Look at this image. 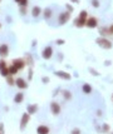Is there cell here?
Returning a JSON list of instances; mask_svg holds the SVG:
<instances>
[{
  "instance_id": "cell-1",
  "label": "cell",
  "mask_w": 113,
  "mask_h": 134,
  "mask_svg": "<svg viewBox=\"0 0 113 134\" xmlns=\"http://www.w3.org/2000/svg\"><path fill=\"white\" fill-rule=\"evenodd\" d=\"M96 43L98 44L100 48H103V49H111L112 48V43L108 39H106V38H98L96 40Z\"/></svg>"
},
{
  "instance_id": "cell-2",
  "label": "cell",
  "mask_w": 113,
  "mask_h": 134,
  "mask_svg": "<svg viewBox=\"0 0 113 134\" xmlns=\"http://www.w3.org/2000/svg\"><path fill=\"white\" fill-rule=\"evenodd\" d=\"M29 120H30V114L29 113H24L21 115V119H20V130H24L25 129V127H27V124L29 123Z\"/></svg>"
},
{
  "instance_id": "cell-3",
  "label": "cell",
  "mask_w": 113,
  "mask_h": 134,
  "mask_svg": "<svg viewBox=\"0 0 113 134\" xmlns=\"http://www.w3.org/2000/svg\"><path fill=\"white\" fill-rule=\"evenodd\" d=\"M52 55H53V48H52V47L48 45V47H45V48L43 49V51H42V57H43L45 60L50 59Z\"/></svg>"
},
{
  "instance_id": "cell-4",
  "label": "cell",
  "mask_w": 113,
  "mask_h": 134,
  "mask_svg": "<svg viewBox=\"0 0 113 134\" xmlns=\"http://www.w3.org/2000/svg\"><path fill=\"white\" fill-rule=\"evenodd\" d=\"M25 64H27V63H25L24 59H14V60H13V64H11V65H14L18 70H21V69H24Z\"/></svg>"
},
{
  "instance_id": "cell-5",
  "label": "cell",
  "mask_w": 113,
  "mask_h": 134,
  "mask_svg": "<svg viewBox=\"0 0 113 134\" xmlns=\"http://www.w3.org/2000/svg\"><path fill=\"white\" fill-rule=\"evenodd\" d=\"M85 25L88 26V28H97V25H98V21H97V19L96 18H93V16H90V18H88L87 20H85Z\"/></svg>"
},
{
  "instance_id": "cell-6",
  "label": "cell",
  "mask_w": 113,
  "mask_h": 134,
  "mask_svg": "<svg viewBox=\"0 0 113 134\" xmlns=\"http://www.w3.org/2000/svg\"><path fill=\"white\" fill-rule=\"evenodd\" d=\"M69 18H71V13H69V12H65V13H62V14L59 15V24H60V25L65 24L67 21L69 20Z\"/></svg>"
},
{
  "instance_id": "cell-7",
  "label": "cell",
  "mask_w": 113,
  "mask_h": 134,
  "mask_svg": "<svg viewBox=\"0 0 113 134\" xmlns=\"http://www.w3.org/2000/svg\"><path fill=\"white\" fill-rule=\"evenodd\" d=\"M50 110L54 115H58L60 113V105L56 102H53V103H50Z\"/></svg>"
},
{
  "instance_id": "cell-8",
  "label": "cell",
  "mask_w": 113,
  "mask_h": 134,
  "mask_svg": "<svg viewBox=\"0 0 113 134\" xmlns=\"http://www.w3.org/2000/svg\"><path fill=\"white\" fill-rule=\"evenodd\" d=\"M58 78H62V79H64V80H69L71 78H72V75L71 74H68L67 72H62V70H58V72H55L54 73Z\"/></svg>"
},
{
  "instance_id": "cell-9",
  "label": "cell",
  "mask_w": 113,
  "mask_h": 134,
  "mask_svg": "<svg viewBox=\"0 0 113 134\" xmlns=\"http://www.w3.org/2000/svg\"><path fill=\"white\" fill-rule=\"evenodd\" d=\"M15 84H16V86H18L19 89H27V88H28L27 82L23 79V78H18V79L15 80Z\"/></svg>"
},
{
  "instance_id": "cell-10",
  "label": "cell",
  "mask_w": 113,
  "mask_h": 134,
  "mask_svg": "<svg viewBox=\"0 0 113 134\" xmlns=\"http://www.w3.org/2000/svg\"><path fill=\"white\" fill-rule=\"evenodd\" d=\"M8 54H9L8 44H1V45H0V57H6Z\"/></svg>"
},
{
  "instance_id": "cell-11",
  "label": "cell",
  "mask_w": 113,
  "mask_h": 134,
  "mask_svg": "<svg viewBox=\"0 0 113 134\" xmlns=\"http://www.w3.org/2000/svg\"><path fill=\"white\" fill-rule=\"evenodd\" d=\"M42 13H43V10H42L40 6H34V8L31 9V15H33V18H38Z\"/></svg>"
},
{
  "instance_id": "cell-12",
  "label": "cell",
  "mask_w": 113,
  "mask_h": 134,
  "mask_svg": "<svg viewBox=\"0 0 113 134\" xmlns=\"http://www.w3.org/2000/svg\"><path fill=\"white\" fill-rule=\"evenodd\" d=\"M23 100H24V94H23L21 92L16 93L15 97H14V103L15 104H20V103H23Z\"/></svg>"
},
{
  "instance_id": "cell-13",
  "label": "cell",
  "mask_w": 113,
  "mask_h": 134,
  "mask_svg": "<svg viewBox=\"0 0 113 134\" xmlns=\"http://www.w3.org/2000/svg\"><path fill=\"white\" fill-rule=\"evenodd\" d=\"M49 128L47 127V125H39L38 128H37V133L38 134H49Z\"/></svg>"
},
{
  "instance_id": "cell-14",
  "label": "cell",
  "mask_w": 113,
  "mask_h": 134,
  "mask_svg": "<svg viewBox=\"0 0 113 134\" xmlns=\"http://www.w3.org/2000/svg\"><path fill=\"white\" fill-rule=\"evenodd\" d=\"M37 111H38V105H37V104H30V105H28L27 113H29V114L31 115V114H35Z\"/></svg>"
},
{
  "instance_id": "cell-15",
  "label": "cell",
  "mask_w": 113,
  "mask_h": 134,
  "mask_svg": "<svg viewBox=\"0 0 113 134\" xmlns=\"http://www.w3.org/2000/svg\"><path fill=\"white\" fill-rule=\"evenodd\" d=\"M74 24H75V26H78V28H82V26L85 25V20H83V19H81V18H77V19L74 20Z\"/></svg>"
},
{
  "instance_id": "cell-16",
  "label": "cell",
  "mask_w": 113,
  "mask_h": 134,
  "mask_svg": "<svg viewBox=\"0 0 113 134\" xmlns=\"http://www.w3.org/2000/svg\"><path fill=\"white\" fill-rule=\"evenodd\" d=\"M82 90H83L84 94H90V92H92V88H90L89 84H84V85L82 86Z\"/></svg>"
},
{
  "instance_id": "cell-17",
  "label": "cell",
  "mask_w": 113,
  "mask_h": 134,
  "mask_svg": "<svg viewBox=\"0 0 113 134\" xmlns=\"http://www.w3.org/2000/svg\"><path fill=\"white\" fill-rule=\"evenodd\" d=\"M43 14H44V18H45V19L52 18V9H50V8H47L45 10H43Z\"/></svg>"
},
{
  "instance_id": "cell-18",
  "label": "cell",
  "mask_w": 113,
  "mask_h": 134,
  "mask_svg": "<svg viewBox=\"0 0 113 134\" xmlns=\"http://www.w3.org/2000/svg\"><path fill=\"white\" fill-rule=\"evenodd\" d=\"M8 70H9V75H14V74H16V73H18V69L15 68L14 65L8 66Z\"/></svg>"
},
{
  "instance_id": "cell-19",
  "label": "cell",
  "mask_w": 113,
  "mask_h": 134,
  "mask_svg": "<svg viewBox=\"0 0 113 134\" xmlns=\"http://www.w3.org/2000/svg\"><path fill=\"white\" fill-rule=\"evenodd\" d=\"M78 18H81V19H83V20H87V19H88V14H87L85 10L81 12V14H79V16H78Z\"/></svg>"
},
{
  "instance_id": "cell-20",
  "label": "cell",
  "mask_w": 113,
  "mask_h": 134,
  "mask_svg": "<svg viewBox=\"0 0 113 134\" xmlns=\"http://www.w3.org/2000/svg\"><path fill=\"white\" fill-rule=\"evenodd\" d=\"M6 82H8V84L9 85H14V83H15V80L11 78V75H9V76H6Z\"/></svg>"
},
{
  "instance_id": "cell-21",
  "label": "cell",
  "mask_w": 113,
  "mask_h": 134,
  "mask_svg": "<svg viewBox=\"0 0 113 134\" xmlns=\"http://www.w3.org/2000/svg\"><path fill=\"white\" fill-rule=\"evenodd\" d=\"M63 94H64V98H65L67 100L72 98V94H71V92H68V90H64V92H63Z\"/></svg>"
},
{
  "instance_id": "cell-22",
  "label": "cell",
  "mask_w": 113,
  "mask_h": 134,
  "mask_svg": "<svg viewBox=\"0 0 113 134\" xmlns=\"http://www.w3.org/2000/svg\"><path fill=\"white\" fill-rule=\"evenodd\" d=\"M107 31H108V29H106V28H102V29L99 30V34H100V35H103V37H104V35H108L109 33L107 34Z\"/></svg>"
},
{
  "instance_id": "cell-23",
  "label": "cell",
  "mask_w": 113,
  "mask_h": 134,
  "mask_svg": "<svg viewBox=\"0 0 113 134\" xmlns=\"http://www.w3.org/2000/svg\"><path fill=\"white\" fill-rule=\"evenodd\" d=\"M0 73H1V75L3 76H9V70H8V68H5V69H3V70H0Z\"/></svg>"
},
{
  "instance_id": "cell-24",
  "label": "cell",
  "mask_w": 113,
  "mask_h": 134,
  "mask_svg": "<svg viewBox=\"0 0 113 134\" xmlns=\"http://www.w3.org/2000/svg\"><path fill=\"white\" fill-rule=\"evenodd\" d=\"M5 68H8L5 60H0V70H3V69H5Z\"/></svg>"
},
{
  "instance_id": "cell-25",
  "label": "cell",
  "mask_w": 113,
  "mask_h": 134,
  "mask_svg": "<svg viewBox=\"0 0 113 134\" xmlns=\"http://www.w3.org/2000/svg\"><path fill=\"white\" fill-rule=\"evenodd\" d=\"M19 5H20V6H23V8H25V6L28 5V0H21Z\"/></svg>"
},
{
  "instance_id": "cell-26",
  "label": "cell",
  "mask_w": 113,
  "mask_h": 134,
  "mask_svg": "<svg viewBox=\"0 0 113 134\" xmlns=\"http://www.w3.org/2000/svg\"><path fill=\"white\" fill-rule=\"evenodd\" d=\"M92 5L94 8H98L99 6V0H92Z\"/></svg>"
},
{
  "instance_id": "cell-27",
  "label": "cell",
  "mask_w": 113,
  "mask_h": 134,
  "mask_svg": "<svg viewBox=\"0 0 113 134\" xmlns=\"http://www.w3.org/2000/svg\"><path fill=\"white\" fill-rule=\"evenodd\" d=\"M102 130H103L104 133H108V130H109V127H108V124H103V128H102Z\"/></svg>"
},
{
  "instance_id": "cell-28",
  "label": "cell",
  "mask_w": 113,
  "mask_h": 134,
  "mask_svg": "<svg viewBox=\"0 0 113 134\" xmlns=\"http://www.w3.org/2000/svg\"><path fill=\"white\" fill-rule=\"evenodd\" d=\"M71 134H81V129H78V128H74L73 130H72V133Z\"/></svg>"
},
{
  "instance_id": "cell-29",
  "label": "cell",
  "mask_w": 113,
  "mask_h": 134,
  "mask_svg": "<svg viewBox=\"0 0 113 134\" xmlns=\"http://www.w3.org/2000/svg\"><path fill=\"white\" fill-rule=\"evenodd\" d=\"M65 6H67V10H68V12H69V13H72V12H73V6H72V5H69V4H67Z\"/></svg>"
},
{
  "instance_id": "cell-30",
  "label": "cell",
  "mask_w": 113,
  "mask_h": 134,
  "mask_svg": "<svg viewBox=\"0 0 113 134\" xmlns=\"http://www.w3.org/2000/svg\"><path fill=\"white\" fill-rule=\"evenodd\" d=\"M42 80H43V83H44V84H48V83H49V78H48V76H44Z\"/></svg>"
},
{
  "instance_id": "cell-31",
  "label": "cell",
  "mask_w": 113,
  "mask_h": 134,
  "mask_svg": "<svg viewBox=\"0 0 113 134\" xmlns=\"http://www.w3.org/2000/svg\"><path fill=\"white\" fill-rule=\"evenodd\" d=\"M55 43H56V44H58V45H62V44H64L65 41H64L63 39H58V40H56Z\"/></svg>"
},
{
  "instance_id": "cell-32",
  "label": "cell",
  "mask_w": 113,
  "mask_h": 134,
  "mask_svg": "<svg viewBox=\"0 0 113 134\" xmlns=\"http://www.w3.org/2000/svg\"><path fill=\"white\" fill-rule=\"evenodd\" d=\"M31 78H33V72H31V70H29V74H28V79H29V80H31Z\"/></svg>"
},
{
  "instance_id": "cell-33",
  "label": "cell",
  "mask_w": 113,
  "mask_h": 134,
  "mask_svg": "<svg viewBox=\"0 0 113 134\" xmlns=\"http://www.w3.org/2000/svg\"><path fill=\"white\" fill-rule=\"evenodd\" d=\"M89 72H90V73H93V75H98V73H97L94 69H89Z\"/></svg>"
},
{
  "instance_id": "cell-34",
  "label": "cell",
  "mask_w": 113,
  "mask_h": 134,
  "mask_svg": "<svg viewBox=\"0 0 113 134\" xmlns=\"http://www.w3.org/2000/svg\"><path fill=\"white\" fill-rule=\"evenodd\" d=\"M108 33H109V34H113V25H112V26L108 29Z\"/></svg>"
},
{
  "instance_id": "cell-35",
  "label": "cell",
  "mask_w": 113,
  "mask_h": 134,
  "mask_svg": "<svg viewBox=\"0 0 113 134\" xmlns=\"http://www.w3.org/2000/svg\"><path fill=\"white\" fill-rule=\"evenodd\" d=\"M0 134H4V132H3V127L0 128Z\"/></svg>"
},
{
  "instance_id": "cell-36",
  "label": "cell",
  "mask_w": 113,
  "mask_h": 134,
  "mask_svg": "<svg viewBox=\"0 0 113 134\" xmlns=\"http://www.w3.org/2000/svg\"><path fill=\"white\" fill-rule=\"evenodd\" d=\"M71 1H73V3H78L79 0H71Z\"/></svg>"
},
{
  "instance_id": "cell-37",
  "label": "cell",
  "mask_w": 113,
  "mask_h": 134,
  "mask_svg": "<svg viewBox=\"0 0 113 134\" xmlns=\"http://www.w3.org/2000/svg\"><path fill=\"white\" fill-rule=\"evenodd\" d=\"M15 1H16L18 4H20V1H21V0H15Z\"/></svg>"
},
{
  "instance_id": "cell-38",
  "label": "cell",
  "mask_w": 113,
  "mask_h": 134,
  "mask_svg": "<svg viewBox=\"0 0 113 134\" xmlns=\"http://www.w3.org/2000/svg\"><path fill=\"white\" fill-rule=\"evenodd\" d=\"M1 127H3V125H0V128H1Z\"/></svg>"
},
{
  "instance_id": "cell-39",
  "label": "cell",
  "mask_w": 113,
  "mask_h": 134,
  "mask_svg": "<svg viewBox=\"0 0 113 134\" xmlns=\"http://www.w3.org/2000/svg\"><path fill=\"white\" fill-rule=\"evenodd\" d=\"M112 134H113V133H112Z\"/></svg>"
}]
</instances>
